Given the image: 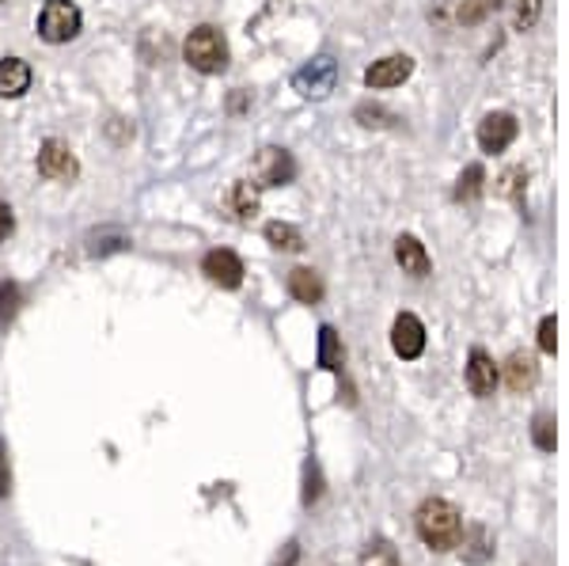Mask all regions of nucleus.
<instances>
[{
    "instance_id": "nucleus-1",
    "label": "nucleus",
    "mask_w": 569,
    "mask_h": 566,
    "mask_svg": "<svg viewBox=\"0 0 569 566\" xmlns=\"http://www.w3.org/2000/svg\"><path fill=\"white\" fill-rule=\"evenodd\" d=\"M418 536L426 540L432 552H452L463 540V517L452 502L444 498H429L422 502L418 509Z\"/></svg>"
},
{
    "instance_id": "nucleus-2",
    "label": "nucleus",
    "mask_w": 569,
    "mask_h": 566,
    "mask_svg": "<svg viewBox=\"0 0 569 566\" xmlns=\"http://www.w3.org/2000/svg\"><path fill=\"white\" fill-rule=\"evenodd\" d=\"M182 58H187V66L198 69V73L216 76L228 69V43H224V35L213 23H202V27L190 31L187 43H182Z\"/></svg>"
},
{
    "instance_id": "nucleus-3",
    "label": "nucleus",
    "mask_w": 569,
    "mask_h": 566,
    "mask_svg": "<svg viewBox=\"0 0 569 566\" xmlns=\"http://www.w3.org/2000/svg\"><path fill=\"white\" fill-rule=\"evenodd\" d=\"M84 27V15L72 0H46L43 12H38V38L50 46L72 43Z\"/></svg>"
},
{
    "instance_id": "nucleus-4",
    "label": "nucleus",
    "mask_w": 569,
    "mask_h": 566,
    "mask_svg": "<svg viewBox=\"0 0 569 566\" xmlns=\"http://www.w3.org/2000/svg\"><path fill=\"white\" fill-rule=\"evenodd\" d=\"M334 84H339V61L331 54H319V58H311L308 66L293 73V87L304 99H327L334 92Z\"/></svg>"
},
{
    "instance_id": "nucleus-5",
    "label": "nucleus",
    "mask_w": 569,
    "mask_h": 566,
    "mask_svg": "<svg viewBox=\"0 0 569 566\" xmlns=\"http://www.w3.org/2000/svg\"><path fill=\"white\" fill-rule=\"evenodd\" d=\"M296 179V161L293 153H285V149L277 145H266L259 149V156L251 161V182L254 187H288V182Z\"/></svg>"
},
{
    "instance_id": "nucleus-6",
    "label": "nucleus",
    "mask_w": 569,
    "mask_h": 566,
    "mask_svg": "<svg viewBox=\"0 0 569 566\" xmlns=\"http://www.w3.org/2000/svg\"><path fill=\"white\" fill-rule=\"evenodd\" d=\"M202 274L210 278L213 285H221V290H239L247 270H244V262H239L236 251H228V247H213V251L202 259Z\"/></svg>"
},
{
    "instance_id": "nucleus-7",
    "label": "nucleus",
    "mask_w": 569,
    "mask_h": 566,
    "mask_svg": "<svg viewBox=\"0 0 569 566\" xmlns=\"http://www.w3.org/2000/svg\"><path fill=\"white\" fill-rule=\"evenodd\" d=\"M76 172H80V164H76V156L69 153L66 141L50 138L43 149H38V175H43V179L69 182V179H76Z\"/></svg>"
},
{
    "instance_id": "nucleus-8",
    "label": "nucleus",
    "mask_w": 569,
    "mask_h": 566,
    "mask_svg": "<svg viewBox=\"0 0 569 566\" xmlns=\"http://www.w3.org/2000/svg\"><path fill=\"white\" fill-rule=\"evenodd\" d=\"M520 126L517 118L509 115V110H494V115H486L483 122H478V149L483 153H505V149L517 141Z\"/></svg>"
},
{
    "instance_id": "nucleus-9",
    "label": "nucleus",
    "mask_w": 569,
    "mask_h": 566,
    "mask_svg": "<svg viewBox=\"0 0 569 566\" xmlns=\"http://www.w3.org/2000/svg\"><path fill=\"white\" fill-rule=\"evenodd\" d=\"M391 350H395L403 362H414L426 350V327L414 313H399L395 327H391Z\"/></svg>"
},
{
    "instance_id": "nucleus-10",
    "label": "nucleus",
    "mask_w": 569,
    "mask_h": 566,
    "mask_svg": "<svg viewBox=\"0 0 569 566\" xmlns=\"http://www.w3.org/2000/svg\"><path fill=\"white\" fill-rule=\"evenodd\" d=\"M414 73V58L411 54H388V58L372 61L365 69V84L368 87H399L403 81H411Z\"/></svg>"
},
{
    "instance_id": "nucleus-11",
    "label": "nucleus",
    "mask_w": 569,
    "mask_h": 566,
    "mask_svg": "<svg viewBox=\"0 0 569 566\" xmlns=\"http://www.w3.org/2000/svg\"><path fill=\"white\" fill-rule=\"evenodd\" d=\"M467 388H471V396H478V400H490V396L498 392V365H494V357L478 346L471 350V357H467Z\"/></svg>"
},
{
    "instance_id": "nucleus-12",
    "label": "nucleus",
    "mask_w": 569,
    "mask_h": 566,
    "mask_svg": "<svg viewBox=\"0 0 569 566\" xmlns=\"http://www.w3.org/2000/svg\"><path fill=\"white\" fill-rule=\"evenodd\" d=\"M31 81H35V73H31L27 61L0 58V95H4V99H20V95H27Z\"/></svg>"
},
{
    "instance_id": "nucleus-13",
    "label": "nucleus",
    "mask_w": 569,
    "mask_h": 566,
    "mask_svg": "<svg viewBox=\"0 0 569 566\" xmlns=\"http://www.w3.org/2000/svg\"><path fill=\"white\" fill-rule=\"evenodd\" d=\"M395 262L403 267V274L411 278H429V251L418 236H399L395 240Z\"/></svg>"
},
{
    "instance_id": "nucleus-14",
    "label": "nucleus",
    "mask_w": 569,
    "mask_h": 566,
    "mask_svg": "<svg viewBox=\"0 0 569 566\" xmlns=\"http://www.w3.org/2000/svg\"><path fill=\"white\" fill-rule=\"evenodd\" d=\"M288 297L300 300V305H319L323 300V278L316 274V270L308 267H296L288 270Z\"/></svg>"
},
{
    "instance_id": "nucleus-15",
    "label": "nucleus",
    "mask_w": 569,
    "mask_h": 566,
    "mask_svg": "<svg viewBox=\"0 0 569 566\" xmlns=\"http://www.w3.org/2000/svg\"><path fill=\"white\" fill-rule=\"evenodd\" d=\"M228 210H232V217H236V221H251L254 213H259V187H254L251 179L232 182V190H228Z\"/></svg>"
},
{
    "instance_id": "nucleus-16",
    "label": "nucleus",
    "mask_w": 569,
    "mask_h": 566,
    "mask_svg": "<svg viewBox=\"0 0 569 566\" xmlns=\"http://www.w3.org/2000/svg\"><path fill=\"white\" fill-rule=\"evenodd\" d=\"M505 380H509L512 392H527V388L540 380V365L532 362V354H512L509 362H505Z\"/></svg>"
},
{
    "instance_id": "nucleus-17",
    "label": "nucleus",
    "mask_w": 569,
    "mask_h": 566,
    "mask_svg": "<svg viewBox=\"0 0 569 566\" xmlns=\"http://www.w3.org/2000/svg\"><path fill=\"white\" fill-rule=\"evenodd\" d=\"M342 362H346V350L339 342V331L331 323L319 327V365L331 373H342Z\"/></svg>"
},
{
    "instance_id": "nucleus-18",
    "label": "nucleus",
    "mask_w": 569,
    "mask_h": 566,
    "mask_svg": "<svg viewBox=\"0 0 569 566\" xmlns=\"http://www.w3.org/2000/svg\"><path fill=\"white\" fill-rule=\"evenodd\" d=\"M483 182H486L483 164H467L463 167V175H460V182H455L452 198L455 202H475V198L483 194Z\"/></svg>"
},
{
    "instance_id": "nucleus-19",
    "label": "nucleus",
    "mask_w": 569,
    "mask_h": 566,
    "mask_svg": "<svg viewBox=\"0 0 569 566\" xmlns=\"http://www.w3.org/2000/svg\"><path fill=\"white\" fill-rule=\"evenodd\" d=\"M266 240L277 247V251H300L304 247V236L296 225H285V221H270L266 225Z\"/></svg>"
},
{
    "instance_id": "nucleus-20",
    "label": "nucleus",
    "mask_w": 569,
    "mask_h": 566,
    "mask_svg": "<svg viewBox=\"0 0 569 566\" xmlns=\"http://www.w3.org/2000/svg\"><path fill=\"white\" fill-rule=\"evenodd\" d=\"M498 8H501V0H463L460 12H455V23H463V27H475V23L490 20Z\"/></svg>"
},
{
    "instance_id": "nucleus-21",
    "label": "nucleus",
    "mask_w": 569,
    "mask_h": 566,
    "mask_svg": "<svg viewBox=\"0 0 569 566\" xmlns=\"http://www.w3.org/2000/svg\"><path fill=\"white\" fill-rule=\"evenodd\" d=\"M360 566H399V552L388 544V540H376V544L365 547V555H360Z\"/></svg>"
},
{
    "instance_id": "nucleus-22",
    "label": "nucleus",
    "mask_w": 569,
    "mask_h": 566,
    "mask_svg": "<svg viewBox=\"0 0 569 566\" xmlns=\"http://www.w3.org/2000/svg\"><path fill=\"white\" fill-rule=\"evenodd\" d=\"M15 313H20V285L0 282V331L15 320Z\"/></svg>"
},
{
    "instance_id": "nucleus-23",
    "label": "nucleus",
    "mask_w": 569,
    "mask_h": 566,
    "mask_svg": "<svg viewBox=\"0 0 569 566\" xmlns=\"http://www.w3.org/2000/svg\"><path fill=\"white\" fill-rule=\"evenodd\" d=\"M532 437H535V445H540L543 452H550L555 449V414H535V422H532Z\"/></svg>"
},
{
    "instance_id": "nucleus-24",
    "label": "nucleus",
    "mask_w": 569,
    "mask_h": 566,
    "mask_svg": "<svg viewBox=\"0 0 569 566\" xmlns=\"http://www.w3.org/2000/svg\"><path fill=\"white\" fill-rule=\"evenodd\" d=\"M354 118L360 126H376V130H383V126L395 122V115H391V110H383V107H376V103H360V107L354 110Z\"/></svg>"
},
{
    "instance_id": "nucleus-25",
    "label": "nucleus",
    "mask_w": 569,
    "mask_h": 566,
    "mask_svg": "<svg viewBox=\"0 0 569 566\" xmlns=\"http://www.w3.org/2000/svg\"><path fill=\"white\" fill-rule=\"evenodd\" d=\"M543 0H517V15H512V27L517 31H532L540 23Z\"/></svg>"
},
{
    "instance_id": "nucleus-26",
    "label": "nucleus",
    "mask_w": 569,
    "mask_h": 566,
    "mask_svg": "<svg viewBox=\"0 0 569 566\" xmlns=\"http://www.w3.org/2000/svg\"><path fill=\"white\" fill-rule=\"evenodd\" d=\"M524 187H527V172H524V167H509V172L501 175V194L520 198V194H524Z\"/></svg>"
},
{
    "instance_id": "nucleus-27",
    "label": "nucleus",
    "mask_w": 569,
    "mask_h": 566,
    "mask_svg": "<svg viewBox=\"0 0 569 566\" xmlns=\"http://www.w3.org/2000/svg\"><path fill=\"white\" fill-rule=\"evenodd\" d=\"M540 350L543 354H555L558 350V320L555 316H543L540 320Z\"/></svg>"
},
{
    "instance_id": "nucleus-28",
    "label": "nucleus",
    "mask_w": 569,
    "mask_h": 566,
    "mask_svg": "<svg viewBox=\"0 0 569 566\" xmlns=\"http://www.w3.org/2000/svg\"><path fill=\"white\" fill-rule=\"evenodd\" d=\"M8 491H12V472H8V449L0 441V498H8Z\"/></svg>"
},
{
    "instance_id": "nucleus-29",
    "label": "nucleus",
    "mask_w": 569,
    "mask_h": 566,
    "mask_svg": "<svg viewBox=\"0 0 569 566\" xmlns=\"http://www.w3.org/2000/svg\"><path fill=\"white\" fill-rule=\"evenodd\" d=\"M15 233V217H12V205L8 202H0V244L8 240V236Z\"/></svg>"
},
{
    "instance_id": "nucleus-30",
    "label": "nucleus",
    "mask_w": 569,
    "mask_h": 566,
    "mask_svg": "<svg viewBox=\"0 0 569 566\" xmlns=\"http://www.w3.org/2000/svg\"><path fill=\"white\" fill-rule=\"evenodd\" d=\"M319 498V468L316 464H308V486H304V502H316Z\"/></svg>"
},
{
    "instance_id": "nucleus-31",
    "label": "nucleus",
    "mask_w": 569,
    "mask_h": 566,
    "mask_svg": "<svg viewBox=\"0 0 569 566\" xmlns=\"http://www.w3.org/2000/svg\"><path fill=\"white\" fill-rule=\"evenodd\" d=\"M296 555H300V547H296V544H288L285 559H277V566H293V563H296Z\"/></svg>"
},
{
    "instance_id": "nucleus-32",
    "label": "nucleus",
    "mask_w": 569,
    "mask_h": 566,
    "mask_svg": "<svg viewBox=\"0 0 569 566\" xmlns=\"http://www.w3.org/2000/svg\"><path fill=\"white\" fill-rule=\"evenodd\" d=\"M247 107V99H244V95H232V103H228V110H232V115H239V110H244Z\"/></svg>"
}]
</instances>
